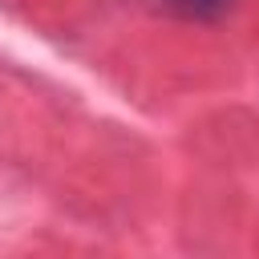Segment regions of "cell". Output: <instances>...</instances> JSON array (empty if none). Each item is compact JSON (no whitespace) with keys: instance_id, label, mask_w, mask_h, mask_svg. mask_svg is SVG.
Instances as JSON below:
<instances>
[{"instance_id":"6da1fadb","label":"cell","mask_w":259,"mask_h":259,"mask_svg":"<svg viewBox=\"0 0 259 259\" xmlns=\"http://www.w3.org/2000/svg\"><path fill=\"white\" fill-rule=\"evenodd\" d=\"M162 4L182 12V16H214V12L227 8V0H162Z\"/></svg>"}]
</instances>
